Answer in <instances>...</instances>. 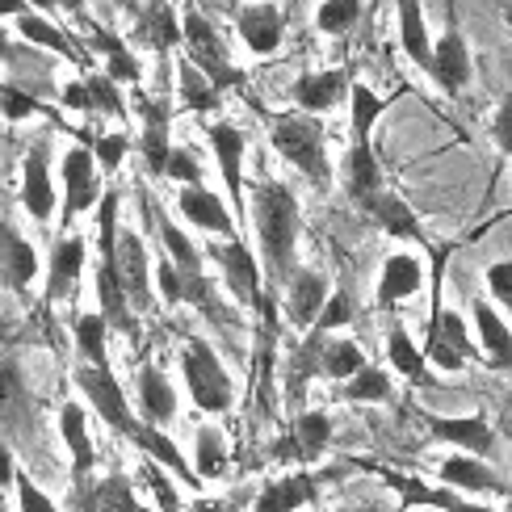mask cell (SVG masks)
Listing matches in <instances>:
<instances>
[{
	"label": "cell",
	"mask_w": 512,
	"mask_h": 512,
	"mask_svg": "<svg viewBox=\"0 0 512 512\" xmlns=\"http://www.w3.org/2000/svg\"><path fill=\"white\" fill-rule=\"evenodd\" d=\"M248 219L261 244V265L273 286H282L298 273V236H303V206L282 181H256L248 194Z\"/></svg>",
	"instance_id": "cell-1"
},
{
	"label": "cell",
	"mask_w": 512,
	"mask_h": 512,
	"mask_svg": "<svg viewBox=\"0 0 512 512\" xmlns=\"http://www.w3.org/2000/svg\"><path fill=\"white\" fill-rule=\"evenodd\" d=\"M118 189H105L101 210H97V311L110 319V328L118 332H135V311L131 298L122 290L118 277V240H122V223H118Z\"/></svg>",
	"instance_id": "cell-2"
},
{
	"label": "cell",
	"mask_w": 512,
	"mask_h": 512,
	"mask_svg": "<svg viewBox=\"0 0 512 512\" xmlns=\"http://www.w3.org/2000/svg\"><path fill=\"white\" fill-rule=\"evenodd\" d=\"M269 143L303 181H311L315 189H332L336 173H332V156H328V143H324V122H319L315 114L273 118Z\"/></svg>",
	"instance_id": "cell-3"
},
{
	"label": "cell",
	"mask_w": 512,
	"mask_h": 512,
	"mask_svg": "<svg viewBox=\"0 0 512 512\" xmlns=\"http://www.w3.org/2000/svg\"><path fill=\"white\" fill-rule=\"evenodd\" d=\"M441 273H445V256H437V269H433V303H429V332H424V357H429V366L445 370V374H458L466 370V361H471V328H466V319L445 307L441 298Z\"/></svg>",
	"instance_id": "cell-4"
},
{
	"label": "cell",
	"mask_w": 512,
	"mask_h": 512,
	"mask_svg": "<svg viewBox=\"0 0 512 512\" xmlns=\"http://www.w3.org/2000/svg\"><path fill=\"white\" fill-rule=\"evenodd\" d=\"M181 374H185V391H189V399H194L198 412H206V416L231 412V403H236V382H231V374L219 361V353L210 349L202 336L185 340Z\"/></svg>",
	"instance_id": "cell-5"
},
{
	"label": "cell",
	"mask_w": 512,
	"mask_h": 512,
	"mask_svg": "<svg viewBox=\"0 0 512 512\" xmlns=\"http://www.w3.org/2000/svg\"><path fill=\"white\" fill-rule=\"evenodd\" d=\"M181 21H185V55L206 72V80L215 84L219 93L240 89L248 76H244V68L236 63V55H231L227 38L219 34L215 21H210L206 13H198V9H189Z\"/></svg>",
	"instance_id": "cell-6"
},
{
	"label": "cell",
	"mask_w": 512,
	"mask_h": 512,
	"mask_svg": "<svg viewBox=\"0 0 512 512\" xmlns=\"http://www.w3.org/2000/svg\"><path fill=\"white\" fill-rule=\"evenodd\" d=\"M156 231H160V244H164V256L173 261L177 277H181V298H185V307H198L206 311L210 319H223L219 303H215V290H210V273L202 265V252L198 244L185 236V231L177 223H168V219H156Z\"/></svg>",
	"instance_id": "cell-7"
},
{
	"label": "cell",
	"mask_w": 512,
	"mask_h": 512,
	"mask_svg": "<svg viewBox=\"0 0 512 512\" xmlns=\"http://www.w3.org/2000/svg\"><path fill=\"white\" fill-rule=\"evenodd\" d=\"M72 382H76V391L84 395V403L101 416V424H110V429L118 437H131L135 433V408H131V399H126L122 391V382L114 374V366L105 361V366H89V361H76V370H72Z\"/></svg>",
	"instance_id": "cell-8"
},
{
	"label": "cell",
	"mask_w": 512,
	"mask_h": 512,
	"mask_svg": "<svg viewBox=\"0 0 512 512\" xmlns=\"http://www.w3.org/2000/svg\"><path fill=\"white\" fill-rule=\"evenodd\" d=\"M206 256L219 265L223 286H227V294L236 298L240 307H248V311H261L265 307V290H261L265 286V265L248 252V244L240 236L215 240V244L206 248Z\"/></svg>",
	"instance_id": "cell-9"
},
{
	"label": "cell",
	"mask_w": 512,
	"mask_h": 512,
	"mask_svg": "<svg viewBox=\"0 0 512 512\" xmlns=\"http://www.w3.org/2000/svg\"><path fill=\"white\" fill-rule=\"evenodd\" d=\"M59 181H63V223L80 219L84 210H93L101 202V181H97V152L93 147H68L59 160Z\"/></svg>",
	"instance_id": "cell-10"
},
{
	"label": "cell",
	"mask_w": 512,
	"mask_h": 512,
	"mask_svg": "<svg viewBox=\"0 0 512 512\" xmlns=\"http://www.w3.org/2000/svg\"><path fill=\"white\" fill-rule=\"evenodd\" d=\"M328 445H332V416L328 412H298L290 420V429L273 441V450L269 458L273 462H319L328 454Z\"/></svg>",
	"instance_id": "cell-11"
},
{
	"label": "cell",
	"mask_w": 512,
	"mask_h": 512,
	"mask_svg": "<svg viewBox=\"0 0 512 512\" xmlns=\"http://www.w3.org/2000/svg\"><path fill=\"white\" fill-rule=\"evenodd\" d=\"M21 206H26V215L34 223H51V215L63 206L59 189L51 181V147H47V139H38L30 147V156L21 160Z\"/></svg>",
	"instance_id": "cell-12"
},
{
	"label": "cell",
	"mask_w": 512,
	"mask_h": 512,
	"mask_svg": "<svg viewBox=\"0 0 512 512\" xmlns=\"http://www.w3.org/2000/svg\"><path fill=\"white\" fill-rule=\"evenodd\" d=\"M68 512H156V508H143L135 483L122 471H110V475H97L89 483H72Z\"/></svg>",
	"instance_id": "cell-13"
},
{
	"label": "cell",
	"mask_w": 512,
	"mask_h": 512,
	"mask_svg": "<svg viewBox=\"0 0 512 512\" xmlns=\"http://www.w3.org/2000/svg\"><path fill=\"white\" fill-rule=\"evenodd\" d=\"M118 277H122V290L131 298V311L147 315L156 303V269H152V256H147V244L135 236V231H122L118 240Z\"/></svg>",
	"instance_id": "cell-14"
},
{
	"label": "cell",
	"mask_w": 512,
	"mask_h": 512,
	"mask_svg": "<svg viewBox=\"0 0 512 512\" xmlns=\"http://www.w3.org/2000/svg\"><path fill=\"white\" fill-rule=\"evenodd\" d=\"M424 429H429L437 441L454 445L462 454H475V458H487L496 450V429L492 420L483 412H471V416H437V412H420Z\"/></svg>",
	"instance_id": "cell-15"
},
{
	"label": "cell",
	"mask_w": 512,
	"mask_h": 512,
	"mask_svg": "<svg viewBox=\"0 0 512 512\" xmlns=\"http://www.w3.org/2000/svg\"><path fill=\"white\" fill-rule=\"evenodd\" d=\"M206 139H210V152H215L227 202L236 206V215H244V147H248V139L236 122H210Z\"/></svg>",
	"instance_id": "cell-16"
},
{
	"label": "cell",
	"mask_w": 512,
	"mask_h": 512,
	"mask_svg": "<svg viewBox=\"0 0 512 512\" xmlns=\"http://www.w3.org/2000/svg\"><path fill=\"white\" fill-rule=\"evenodd\" d=\"M391 483V492H399V504L416 512V508H437V512H496V508H487L479 504L475 496H466L458 492V487H433V483H424L416 475H382Z\"/></svg>",
	"instance_id": "cell-17"
},
{
	"label": "cell",
	"mask_w": 512,
	"mask_h": 512,
	"mask_svg": "<svg viewBox=\"0 0 512 512\" xmlns=\"http://www.w3.org/2000/svg\"><path fill=\"white\" fill-rule=\"evenodd\" d=\"M177 210H181L185 223H194L198 231H206V236H219V240L236 236V219H240V215H231V206H227L206 181H202V185H181Z\"/></svg>",
	"instance_id": "cell-18"
},
{
	"label": "cell",
	"mask_w": 512,
	"mask_h": 512,
	"mask_svg": "<svg viewBox=\"0 0 512 512\" xmlns=\"http://www.w3.org/2000/svg\"><path fill=\"white\" fill-rule=\"evenodd\" d=\"M353 93V76L345 68H324V72H303L290 84V101L298 114H328Z\"/></svg>",
	"instance_id": "cell-19"
},
{
	"label": "cell",
	"mask_w": 512,
	"mask_h": 512,
	"mask_svg": "<svg viewBox=\"0 0 512 512\" xmlns=\"http://www.w3.org/2000/svg\"><path fill=\"white\" fill-rule=\"evenodd\" d=\"M328 298H332V286H328L324 273L319 269H298L286 282V303H282L286 324L298 328V332H311L319 324V315H324Z\"/></svg>",
	"instance_id": "cell-20"
},
{
	"label": "cell",
	"mask_w": 512,
	"mask_h": 512,
	"mask_svg": "<svg viewBox=\"0 0 512 512\" xmlns=\"http://www.w3.org/2000/svg\"><path fill=\"white\" fill-rule=\"evenodd\" d=\"M471 72H475V63H471V42L462 38L458 26H445V34L437 38V47H433V84L445 93V97H458L466 84H471Z\"/></svg>",
	"instance_id": "cell-21"
},
{
	"label": "cell",
	"mask_w": 512,
	"mask_h": 512,
	"mask_svg": "<svg viewBox=\"0 0 512 512\" xmlns=\"http://www.w3.org/2000/svg\"><path fill=\"white\" fill-rule=\"evenodd\" d=\"M84 261H89V244H84L80 231H63L51 248V261H47V303H63L80 273H84Z\"/></svg>",
	"instance_id": "cell-22"
},
{
	"label": "cell",
	"mask_w": 512,
	"mask_h": 512,
	"mask_svg": "<svg viewBox=\"0 0 512 512\" xmlns=\"http://www.w3.org/2000/svg\"><path fill=\"white\" fill-rule=\"evenodd\" d=\"M437 475H441L445 487H458V492H466V496H504V492H512L508 479L487 466V458L462 454V450L454 458H445Z\"/></svg>",
	"instance_id": "cell-23"
},
{
	"label": "cell",
	"mask_w": 512,
	"mask_h": 512,
	"mask_svg": "<svg viewBox=\"0 0 512 512\" xmlns=\"http://www.w3.org/2000/svg\"><path fill=\"white\" fill-rule=\"evenodd\" d=\"M420 286H424V265H420V256H412L408 248H399V252H391L387 261H382L374 303H378L382 311H391V307H399V303H408L412 294H420Z\"/></svg>",
	"instance_id": "cell-24"
},
{
	"label": "cell",
	"mask_w": 512,
	"mask_h": 512,
	"mask_svg": "<svg viewBox=\"0 0 512 512\" xmlns=\"http://www.w3.org/2000/svg\"><path fill=\"white\" fill-rule=\"evenodd\" d=\"M59 437L68 445V458H72V483L97 479V445H93L89 416H84L80 403H63L59 408Z\"/></svg>",
	"instance_id": "cell-25"
},
{
	"label": "cell",
	"mask_w": 512,
	"mask_h": 512,
	"mask_svg": "<svg viewBox=\"0 0 512 512\" xmlns=\"http://www.w3.org/2000/svg\"><path fill=\"white\" fill-rule=\"evenodd\" d=\"M471 315H475L483 361L512 378V319H504V311L496 303H487V298H479V303L471 307Z\"/></svg>",
	"instance_id": "cell-26"
},
{
	"label": "cell",
	"mask_w": 512,
	"mask_h": 512,
	"mask_svg": "<svg viewBox=\"0 0 512 512\" xmlns=\"http://www.w3.org/2000/svg\"><path fill=\"white\" fill-rule=\"evenodd\" d=\"M361 215H366L382 236H391V240H403V244H429V236H424V227H420V219H416V210L403 202L395 189L387 185L382 189V194L361 210Z\"/></svg>",
	"instance_id": "cell-27"
},
{
	"label": "cell",
	"mask_w": 512,
	"mask_h": 512,
	"mask_svg": "<svg viewBox=\"0 0 512 512\" xmlns=\"http://www.w3.org/2000/svg\"><path fill=\"white\" fill-rule=\"evenodd\" d=\"M382 189H387V177H382L370 139H353L349 156H345V194H349V202L357 210H366L382 194Z\"/></svg>",
	"instance_id": "cell-28"
},
{
	"label": "cell",
	"mask_w": 512,
	"mask_h": 512,
	"mask_svg": "<svg viewBox=\"0 0 512 512\" xmlns=\"http://www.w3.org/2000/svg\"><path fill=\"white\" fill-rule=\"evenodd\" d=\"M236 30H240V42L252 55H273L277 47H282V38H286V17H282L277 5H269V0H256V5L240 9Z\"/></svg>",
	"instance_id": "cell-29"
},
{
	"label": "cell",
	"mask_w": 512,
	"mask_h": 512,
	"mask_svg": "<svg viewBox=\"0 0 512 512\" xmlns=\"http://www.w3.org/2000/svg\"><path fill=\"white\" fill-rule=\"evenodd\" d=\"M126 441H131V445H135V450H139L143 458H152V462H160V466H164V471H173V475H177V479H181L185 487H198V483H202V475H198L194 466L185 462L181 445H177L173 437H168V433L160 429V424H147V420L139 416L135 433L126 437Z\"/></svg>",
	"instance_id": "cell-30"
},
{
	"label": "cell",
	"mask_w": 512,
	"mask_h": 512,
	"mask_svg": "<svg viewBox=\"0 0 512 512\" xmlns=\"http://www.w3.org/2000/svg\"><path fill=\"white\" fill-rule=\"evenodd\" d=\"M139 114H143V135H139V152H143V164L152 177H164L168 173V160H173V122H168V101H139Z\"/></svg>",
	"instance_id": "cell-31"
},
{
	"label": "cell",
	"mask_w": 512,
	"mask_h": 512,
	"mask_svg": "<svg viewBox=\"0 0 512 512\" xmlns=\"http://www.w3.org/2000/svg\"><path fill=\"white\" fill-rule=\"evenodd\" d=\"M395 30H399V51L408 55L424 76H433V47L437 42L429 34L420 0H395Z\"/></svg>",
	"instance_id": "cell-32"
},
{
	"label": "cell",
	"mask_w": 512,
	"mask_h": 512,
	"mask_svg": "<svg viewBox=\"0 0 512 512\" xmlns=\"http://www.w3.org/2000/svg\"><path fill=\"white\" fill-rule=\"evenodd\" d=\"M319 475L311 471H294V475H282V479H273L265 483L261 492H256V504L252 512H303L307 504L319 500Z\"/></svg>",
	"instance_id": "cell-33"
},
{
	"label": "cell",
	"mask_w": 512,
	"mask_h": 512,
	"mask_svg": "<svg viewBox=\"0 0 512 512\" xmlns=\"http://www.w3.org/2000/svg\"><path fill=\"white\" fill-rule=\"evenodd\" d=\"M135 403H139V416L147 424H173L177 420V391H173V382H168V374L160 366H139V378H135Z\"/></svg>",
	"instance_id": "cell-34"
},
{
	"label": "cell",
	"mask_w": 512,
	"mask_h": 512,
	"mask_svg": "<svg viewBox=\"0 0 512 512\" xmlns=\"http://www.w3.org/2000/svg\"><path fill=\"white\" fill-rule=\"evenodd\" d=\"M17 26V34L30 42V47H38V51H51V55H63V59H72V63H89V47H84L80 38H72L68 30L59 26V21H51L47 13H38V9H30L21 21H13Z\"/></svg>",
	"instance_id": "cell-35"
},
{
	"label": "cell",
	"mask_w": 512,
	"mask_h": 512,
	"mask_svg": "<svg viewBox=\"0 0 512 512\" xmlns=\"http://www.w3.org/2000/svg\"><path fill=\"white\" fill-rule=\"evenodd\" d=\"M0 277H5V286L13 294L26 290L34 277H38V252L34 244L21 236L13 223H5V248H0Z\"/></svg>",
	"instance_id": "cell-36"
},
{
	"label": "cell",
	"mask_w": 512,
	"mask_h": 512,
	"mask_svg": "<svg viewBox=\"0 0 512 512\" xmlns=\"http://www.w3.org/2000/svg\"><path fill=\"white\" fill-rule=\"evenodd\" d=\"M72 336H76L80 361H89V366H105L110 361V319L101 311H80L72 324Z\"/></svg>",
	"instance_id": "cell-37"
},
{
	"label": "cell",
	"mask_w": 512,
	"mask_h": 512,
	"mask_svg": "<svg viewBox=\"0 0 512 512\" xmlns=\"http://www.w3.org/2000/svg\"><path fill=\"white\" fill-rule=\"evenodd\" d=\"M177 97L189 114H210L219 105V89L206 80V72L189 55L177 59Z\"/></svg>",
	"instance_id": "cell-38"
},
{
	"label": "cell",
	"mask_w": 512,
	"mask_h": 512,
	"mask_svg": "<svg viewBox=\"0 0 512 512\" xmlns=\"http://www.w3.org/2000/svg\"><path fill=\"white\" fill-rule=\"evenodd\" d=\"M139 42L152 51H173L185 47V21H177V13L168 5H152L139 21Z\"/></svg>",
	"instance_id": "cell-39"
},
{
	"label": "cell",
	"mask_w": 512,
	"mask_h": 512,
	"mask_svg": "<svg viewBox=\"0 0 512 512\" xmlns=\"http://www.w3.org/2000/svg\"><path fill=\"white\" fill-rule=\"evenodd\" d=\"M366 366H370V361H366V353H361L357 340L332 336L328 349H324V361H319V378H328V382H349V378H357Z\"/></svg>",
	"instance_id": "cell-40"
},
{
	"label": "cell",
	"mask_w": 512,
	"mask_h": 512,
	"mask_svg": "<svg viewBox=\"0 0 512 512\" xmlns=\"http://www.w3.org/2000/svg\"><path fill=\"white\" fill-rule=\"evenodd\" d=\"M93 47L105 55V68L101 72H110L118 84H139L143 80V63L135 59V51L126 47V42L114 30H97L93 34Z\"/></svg>",
	"instance_id": "cell-41"
},
{
	"label": "cell",
	"mask_w": 512,
	"mask_h": 512,
	"mask_svg": "<svg viewBox=\"0 0 512 512\" xmlns=\"http://www.w3.org/2000/svg\"><path fill=\"white\" fill-rule=\"evenodd\" d=\"M387 361H391V370L399 378H408V382H420L424 374H429V357H424V349L403 328L387 332Z\"/></svg>",
	"instance_id": "cell-42"
},
{
	"label": "cell",
	"mask_w": 512,
	"mask_h": 512,
	"mask_svg": "<svg viewBox=\"0 0 512 512\" xmlns=\"http://www.w3.org/2000/svg\"><path fill=\"white\" fill-rule=\"evenodd\" d=\"M391 391H395L391 387V374L378 370V366H366L357 378L340 382V399H345V403H387Z\"/></svg>",
	"instance_id": "cell-43"
},
{
	"label": "cell",
	"mask_w": 512,
	"mask_h": 512,
	"mask_svg": "<svg viewBox=\"0 0 512 512\" xmlns=\"http://www.w3.org/2000/svg\"><path fill=\"white\" fill-rule=\"evenodd\" d=\"M387 110V101H382L370 84H357L353 80V93H349V126H353V139H370L374 122L382 118Z\"/></svg>",
	"instance_id": "cell-44"
},
{
	"label": "cell",
	"mask_w": 512,
	"mask_h": 512,
	"mask_svg": "<svg viewBox=\"0 0 512 512\" xmlns=\"http://www.w3.org/2000/svg\"><path fill=\"white\" fill-rule=\"evenodd\" d=\"M194 471L202 475V479H219L223 471H227V441H223V433L215 429V424H202L198 429V441H194Z\"/></svg>",
	"instance_id": "cell-45"
},
{
	"label": "cell",
	"mask_w": 512,
	"mask_h": 512,
	"mask_svg": "<svg viewBox=\"0 0 512 512\" xmlns=\"http://www.w3.org/2000/svg\"><path fill=\"white\" fill-rule=\"evenodd\" d=\"M357 21H361V0H319V9H315V26L328 38L353 34Z\"/></svg>",
	"instance_id": "cell-46"
},
{
	"label": "cell",
	"mask_w": 512,
	"mask_h": 512,
	"mask_svg": "<svg viewBox=\"0 0 512 512\" xmlns=\"http://www.w3.org/2000/svg\"><path fill=\"white\" fill-rule=\"evenodd\" d=\"M139 475H143V483L152 487V496H156V512H181V492H177V475L173 471H164L160 462H152V458H143V466H139Z\"/></svg>",
	"instance_id": "cell-47"
},
{
	"label": "cell",
	"mask_w": 512,
	"mask_h": 512,
	"mask_svg": "<svg viewBox=\"0 0 512 512\" xmlns=\"http://www.w3.org/2000/svg\"><path fill=\"white\" fill-rule=\"evenodd\" d=\"M89 97H93V114H105V118H126V101H122V89L110 72H89Z\"/></svg>",
	"instance_id": "cell-48"
},
{
	"label": "cell",
	"mask_w": 512,
	"mask_h": 512,
	"mask_svg": "<svg viewBox=\"0 0 512 512\" xmlns=\"http://www.w3.org/2000/svg\"><path fill=\"white\" fill-rule=\"evenodd\" d=\"M9 475H13V496H17V508H21V512H63V508L30 479V471H26L21 462L9 466Z\"/></svg>",
	"instance_id": "cell-49"
},
{
	"label": "cell",
	"mask_w": 512,
	"mask_h": 512,
	"mask_svg": "<svg viewBox=\"0 0 512 512\" xmlns=\"http://www.w3.org/2000/svg\"><path fill=\"white\" fill-rule=\"evenodd\" d=\"M0 114H5V122H26L34 114H47V105L38 101V93H26V89H17V84H5V89H0Z\"/></svg>",
	"instance_id": "cell-50"
},
{
	"label": "cell",
	"mask_w": 512,
	"mask_h": 512,
	"mask_svg": "<svg viewBox=\"0 0 512 512\" xmlns=\"http://www.w3.org/2000/svg\"><path fill=\"white\" fill-rule=\"evenodd\" d=\"M93 152H97L101 173H118L126 152H131V135H126V131H101L97 143H93Z\"/></svg>",
	"instance_id": "cell-51"
},
{
	"label": "cell",
	"mask_w": 512,
	"mask_h": 512,
	"mask_svg": "<svg viewBox=\"0 0 512 512\" xmlns=\"http://www.w3.org/2000/svg\"><path fill=\"white\" fill-rule=\"evenodd\" d=\"M487 294H492V303L512 319V261L487 265Z\"/></svg>",
	"instance_id": "cell-52"
},
{
	"label": "cell",
	"mask_w": 512,
	"mask_h": 512,
	"mask_svg": "<svg viewBox=\"0 0 512 512\" xmlns=\"http://www.w3.org/2000/svg\"><path fill=\"white\" fill-rule=\"evenodd\" d=\"M164 181H177V185H202V168L194 160L189 147H173V160H168V173Z\"/></svg>",
	"instance_id": "cell-53"
},
{
	"label": "cell",
	"mask_w": 512,
	"mask_h": 512,
	"mask_svg": "<svg viewBox=\"0 0 512 512\" xmlns=\"http://www.w3.org/2000/svg\"><path fill=\"white\" fill-rule=\"evenodd\" d=\"M156 294H160L164 307H185V298H181V277H177V269H173V261H168V256L156 265Z\"/></svg>",
	"instance_id": "cell-54"
},
{
	"label": "cell",
	"mask_w": 512,
	"mask_h": 512,
	"mask_svg": "<svg viewBox=\"0 0 512 512\" xmlns=\"http://www.w3.org/2000/svg\"><path fill=\"white\" fill-rule=\"evenodd\" d=\"M349 315H353V298L345 294V290H336L332 298H328V307H324V315H319V324L315 328H324V332H340L349 324Z\"/></svg>",
	"instance_id": "cell-55"
},
{
	"label": "cell",
	"mask_w": 512,
	"mask_h": 512,
	"mask_svg": "<svg viewBox=\"0 0 512 512\" xmlns=\"http://www.w3.org/2000/svg\"><path fill=\"white\" fill-rule=\"evenodd\" d=\"M492 143L500 147V156H512V93H504L492 114Z\"/></svg>",
	"instance_id": "cell-56"
},
{
	"label": "cell",
	"mask_w": 512,
	"mask_h": 512,
	"mask_svg": "<svg viewBox=\"0 0 512 512\" xmlns=\"http://www.w3.org/2000/svg\"><path fill=\"white\" fill-rule=\"evenodd\" d=\"M63 105L76 114H93V97H89V80H68V89H63Z\"/></svg>",
	"instance_id": "cell-57"
},
{
	"label": "cell",
	"mask_w": 512,
	"mask_h": 512,
	"mask_svg": "<svg viewBox=\"0 0 512 512\" xmlns=\"http://www.w3.org/2000/svg\"><path fill=\"white\" fill-rule=\"evenodd\" d=\"M34 5L30 0H0V17H17V13H30Z\"/></svg>",
	"instance_id": "cell-58"
},
{
	"label": "cell",
	"mask_w": 512,
	"mask_h": 512,
	"mask_svg": "<svg viewBox=\"0 0 512 512\" xmlns=\"http://www.w3.org/2000/svg\"><path fill=\"white\" fill-rule=\"evenodd\" d=\"M30 5H34L38 13H59V5H63V0H30Z\"/></svg>",
	"instance_id": "cell-59"
},
{
	"label": "cell",
	"mask_w": 512,
	"mask_h": 512,
	"mask_svg": "<svg viewBox=\"0 0 512 512\" xmlns=\"http://www.w3.org/2000/svg\"><path fill=\"white\" fill-rule=\"evenodd\" d=\"M508 30H512V9H508Z\"/></svg>",
	"instance_id": "cell-60"
},
{
	"label": "cell",
	"mask_w": 512,
	"mask_h": 512,
	"mask_svg": "<svg viewBox=\"0 0 512 512\" xmlns=\"http://www.w3.org/2000/svg\"><path fill=\"white\" fill-rule=\"evenodd\" d=\"M416 512H437V508H416Z\"/></svg>",
	"instance_id": "cell-61"
},
{
	"label": "cell",
	"mask_w": 512,
	"mask_h": 512,
	"mask_svg": "<svg viewBox=\"0 0 512 512\" xmlns=\"http://www.w3.org/2000/svg\"><path fill=\"white\" fill-rule=\"evenodd\" d=\"M340 512H357V508H340Z\"/></svg>",
	"instance_id": "cell-62"
}]
</instances>
